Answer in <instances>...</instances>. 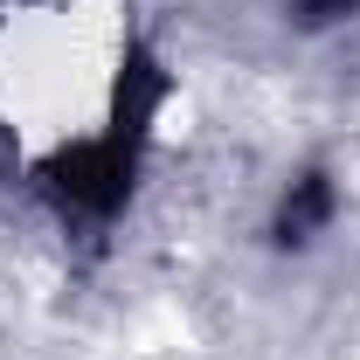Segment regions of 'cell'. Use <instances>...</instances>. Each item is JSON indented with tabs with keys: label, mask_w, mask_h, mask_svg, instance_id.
I'll use <instances>...</instances> for the list:
<instances>
[{
	"label": "cell",
	"mask_w": 360,
	"mask_h": 360,
	"mask_svg": "<svg viewBox=\"0 0 360 360\" xmlns=\"http://www.w3.org/2000/svg\"><path fill=\"white\" fill-rule=\"evenodd\" d=\"M326 215H333V187H326V174H305V180H291V194L277 201L270 236L277 243H312L319 229H326Z\"/></svg>",
	"instance_id": "cell-1"
},
{
	"label": "cell",
	"mask_w": 360,
	"mask_h": 360,
	"mask_svg": "<svg viewBox=\"0 0 360 360\" xmlns=\"http://www.w3.org/2000/svg\"><path fill=\"white\" fill-rule=\"evenodd\" d=\"M354 0H305V21H333V14H347Z\"/></svg>",
	"instance_id": "cell-2"
}]
</instances>
